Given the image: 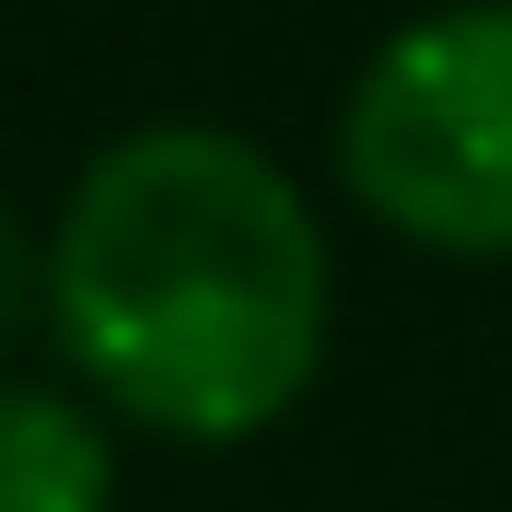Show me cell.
Segmentation results:
<instances>
[{"label":"cell","mask_w":512,"mask_h":512,"mask_svg":"<svg viewBox=\"0 0 512 512\" xmlns=\"http://www.w3.org/2000/svg\"><path fill=\"white\" fill-rule=\"evenodd\" d=\"M105 501H117L105 431L47 384H0V512H105Z\"/></svg>","instance_id":"3"},{"label":"cell","mask_w":512,"mask_h":512,"mask_svg":"<svg viewBox=\"0 0 512 512\" xmlns=\"http://www.w3.org/2000/svg\"><path fill=\"white\" fill-rule=\"evenodd\" d=\"M326 222L233 128L163 117L82 163L47 245V326L105 408L245 443L326 373Z\"/></svg>","instance_id":"1"},{"label":"cell","mask_w":512,"mask_h":512,"mask_svg":"<svg viewBox=\"0 0 512 512\" xmlns=\"http://www.w3.org/2000/svg\"><path fill=\"white\" fill-rule=\"evenodd\" d=\"M338 175L384 233L431 256H512V0H443L361 59Z\"/></svg>","instance_id":"2"},{"label":"cell","mask_w":512,"mask_h":512,"mask_svg":"<svg viewBox=\"0 0 512 512\" xmlns=\"http://www.w3.org/2000/svg\"><path fill=\"white\" fill-rule=\"evenodd\" d=\"M35 303H47V256L24 245V210L0 198V338H12V326H24Z\"/></svg>","instance_id":"4"}]
</instances>
